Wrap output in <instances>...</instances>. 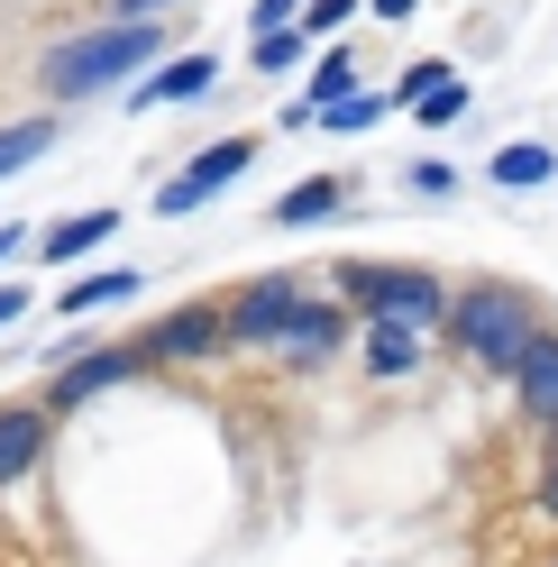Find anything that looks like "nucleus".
Returning <instances> with one entry per match:
<instances>
[{
  "label": "nucleus",
  "mask_w": 558,
  "mask_h": 567,
  "mask_svg": "<svg viewBox=\"0 0 558 567\" xmlns=\"http://www.w3.org/2000/svg\"><path fill=\"white\" fill-rule=\"evenodd\" d=\"M156 55H165L156 19H111V28H92V38H64L38 64V83H46V101H92V92L137 83V64H156Z\"/></svg>",
  "instance_id": "obj_1"
},
{
  "label": "nucleus",
  "mask_w": 558,
  "mask_h": 567,
  "mask_svg": "<svg viewBox=\"0 0 558 567\" xmlns=\"http://www.w3.org/2000/svg\"><path fill=\"white\" fill-rule=\"evenodd\" d=\"M440 330H448V348H458V358L513 375V358H521V348H531V330H540V302H531V284H467V293H448Z\"/></svg>",
  "instance_id": "obj_2"
},
{
  "label": "nucleus",
  "mask_w": 558,
  "mask_h": 567,
  "mask_svg": "<svg viewBox=\"0 0 558 567\" xmlns=\"http://www.w3.org/2000/svg\"><path fill=\"white\" fill-rule=\"evenodd\" d=\"M339 293L358 311H394V321H422V330L448 311L440 275H422V266H339Z\"/></svg>",
  "instance_id": "obj_3"
},
{
  "label": "nucleus",
  "mask_w": 558,
  "mask_h": 567,
  "mask_svg": "<svg viewBox=\"0 0 558 567\" xmlns=\"http://www.w3.org/2000/svg\"><path fill=\"white\" fill-rule=\"evenodd\" d=\"M302 293H311V275H257L248 293H238L229 311H220V330H229V348H266L275 330L302 311Z\"/></svg>",
  "instance_id": "obj_4"
},
{
  "label": "nucleus",
  "mask_w": 558,
  "mask_h": 567,
  "mask_svg": "<svg viewBox=\"0 0 558 567\" xmlns=\"http://www.w3.org/2000/svg\"><path fill=\"white\" fill-rule=\"evenodd\" d=\"M248 165H257V137H220V147H202V156H193V165L156 193V210H165V220H184V210H202L220 184H238Z\"/></svg>",
  "instance_id": "obj_5"
},
{
  "label": "nucleus",
  "mask_w": 558,
  "mask_h": 567,
  "mask_svg": "<svg viewBox=\"0 0 558 567\" xmlns=\"http://www.w3.org/2000/svg\"><path fill=\"white\" fill-rule=\"evenodd\" d=\"M147 348V367H202V358H220L229 330H220V302H184V311H165V321L137 339Z\"/></svg>",
  "instance_id": "obj_6"
},
{
  "label": "nucleus",
  "mask_w": 558,
  "mask_h": 567,
  "mask_svg": "<svg viewBox=\"0 0 558 567\" xmlns=\"http://www.w3.org/2000/svg\"><path fill=\"white\" fill-rule=\"evenodd\" d=\"M137 367H147V348H137V339L92 348V358H74V367L46 375V412H74V403H92V394H111V384H128Z\"/></svg>",
  "instance_id": "obj_7"
},
{
  "label": "nucleus",
  "mask_w": 558,
  "mask_h": 567,
  "mask_svg": "<svg viewBox=\"0 0 558 567\" xmlns=\"http://www.w3.org/2000/svg\"><path fill=\"white\" fill-rule=\"evenodd\" d=\"M266 348H275V358H285L293 375H311V367H330L339 348H348V311H339V302H311V293H302V311H293V321L275 330Z\"/></svg>",
  "instance_id": "obj_8"
},
{
  "label": "nucleus",
  "mask_w": 558,
  "mask_h": 567,
  "mask_svg": "<svg viewBox=\"0 0 558 567\" xmlns=\"http://www.w3.org/2000/svg\"><path fill=\"white\" fill-rule=\"evenodd\" d=\"M513 394H521V421H531V431H558V330L549 321L513 358Z\"/></svg>",
  "instance_id": "obj_9"
},
{
  "label": "nucleus",
  "mask_w": 558,
  "mask_h": 567,
  "mask_svg": "<svg viewBox=\"0 0 558 567\" xmlns=\"http://www.w3.org/2000/svg\"><path fill=\"white\" fill-rule=\"evenodd\" d=\"M366 375H375V384H403V375H422V321L366 311Z\"/></svg>",
  "instance_id": "obj_10"
},
{
  "label": "nucleus",
  "mask_w": 558,
  "mask_h": 567,
  "mask_svg": "<svg viewBox=\"0 0 558 567\" xmlns=\"http://www.w3.org/2000/svg\"><path fill=\"white\" fill-rule=\"evenodd\" d=\"M46 431H55L46 403H0V485H19L46 457Z\"/></svg>",
  "instance_id": "obj_11"
},
{
  "label": "nucleus",
  "mask_w": 558,
  "mask_h": 567,
  "mask_svg": "<svg viewBox=\"0 0 558 567\" xmlns=\"http://www.w3.org/2000/svg\"><path fill=\"white\" fill-rule=\"evenodd\" d=\"M211 83H220V55H174V64H156V74H137L128 101L137 111H165V101H202Z\"/></svg>",
  "instance_id": "obj_12"
},
{
  "label": "nucleus",
  "mask_w": 558,
  "mask_h": 567,
  "mask_svg": "<svg viewBox=\"0 0 558 567\" xmlns=\"http://www.w3.org/2000/svg\"><path fill=\"white\" fill-rule=\"evenodd\" d=\"M339 92H358V55L330 38V47H321V64H311V92H302V101H285V128H311V111H321V101H339Z\"/></svg>",
  "instance_id": "obj_13"
},
{
  "label": "nucleus",
  "mask_w": 558,
  "mask_h": 567,
  "mask_svg": "<svg viewBox=\"0 0 558 567\" xmlns=\"http://www.w3.org/2000/svg\"><path fill=\"white\" fill-rule=\"evenodd\" d=\"M120 229V210H74V220H55V229H38V257L46 266H74V257H92L101 238Z\"/></svg>",
  "instance_id": "obj_14"
},
{
  "label": "nucleus",
  "mask_w": 558,
  "mask_h": 567,
  "mask_svg": "<svg viewBox=\"0 0 558 567\" xmlns=\"http://www.w3.org/2000/svg\"><path fill=\"white\" fill-rule=\"evenodd\" d=\"M137 284H147L137 266H101V275H83V284H64V293H55V311H64V321H74V311H101V302H128Z\"/></svg>",
  "instance_id": "obj_15"
},
{
  "label": "nucleus",
  "mask_w": 558,
  "mask_h": 567,
  "mask_svg": "<svg viewBox=\"0 0 558 567\" xmlns=\"http://www.w3.org/2000/svg\"><path fill=\"white\" fill-rule=\"evenodd\" d=\"M339 202H348V184H339V174H311V184H293L285 202H275V229H311V220H330Z\"/></svg>",
  "instance_id": "obj_16"
},
{
  "label": "nucleus",
  "mask_w": 558,
  "mask_h": 567,
  "mask_svg": "<svg viewBox=\"0 0 558 567\" xmlns=\"http://www.w3.org/2000/svg\"><path fill=\"white\" fill-rule=\"evenodd\" d=\"M385 111H403L394 92H339V101H321V111H311V128H375Z\"/></svg>",
  "instance_id": "obj_17"
},
{
  "label": "nucleus",
  "mask_w": 558,
  "mask_h": 567,
  "mask_svg": "<svg viewBox=\"0 0 558 567\" xmlns=\"http://www.w3.org/2000/svg\"><path fill=\"white\" fill-rule=\"evenodd\" d=\"M549 174H558V156L540 147V137H521V147L495 156V184H504V193H531V184H549Z\"/></svg>",
  "instance_id": "obj_18"
},
{
  "label": "nucleus",
  "mask_w": 558,
  "mask_h": 567,
  "mask_svg": "<svg viewBox=\"0 0 558 567\" xmlns=\"http://www.w3.org/2000/svg\"><path fill=\"white\" fill-rule=\"evenodd\" d=\"M55 147V120H19V128H0V174H19V165H38Z\"/></svg>",
  "instance_id": "obj_19"
},
{
  "label": "nucleus",
  "mask_w": 558,
  "mask_h": 567,
  "mask_svg": "<svg viewBox=\"0 0 558 567\" xmlns=\"http://www.w3.org/2000/svg\"><path fill=\"white\" fill-rule=\"evenodd\" d=\"M302 55H311L302 28H257V55H248V64H257V74H293Z\"/></svg>",
  "instance_id": "obj_20"
},
{
  "label": "nucleus",
  "mask_w": 558,
  "mask_h": 567,
  "mask_svg": "<svg viewBox=\"0 0 558 567\" xmlns=\"http://www.w3.org/2000/svg\"><path fill=\"white\" fill-rule=\"evenodd\" d=\"M412 120H422V128H448V120H467V83H448V74H440L422 101H412Z\"/></svg>",
  "instance_id": "obj_21"
},
{
  "label": "nucleus",
  "mask_w": 558,
  "mask_h": 567,
  "mask_svg": "<svg viewBox=\"0 0 558 567\" xmlns=\"http://www.w3.org/2000/svg\"><path fill=\"white\" fill-rule=\"evenodd\" d=\"M358 10H366V0H302V19H293V28H302V38H339Z\"/></svg>",
  "instance_id": "obj_22"
},
{
  "label": "nucleus",
  "mask_w": 558,
  "mask_h": 567,
  "mask_svg": "<svg viewBox=\"0 0 558 567\" xmlns=\"http://www.w3.org/2000/svg\"><path fill=\"white\" fill-rule=\"evenodd\" d=\"M403 184L422 193V202H448V193H458V165H440V156H422V165L403 174Z\"/></svg>",
  "instance_id": "obj_23"
},
{
  "label": "nucleus",
  "mask_w": 558,
  "mask_h": 567,
  "mask_svg": "<svg viewBox=\"0 0 558 567\" xmlns=\"http://www.w3.org/2000/svg\"><path fill=\"white\" fill-rule=\"evenodd\" d=\"M440 74H448V64H440V55H422V64H403V83H394V101H403V111H412V101H422V92H431Z\"/></svg>",
  "instance_id": "obj_24"
},
{
  "label": "nucleus",
  "mask_w": 558,
  "mask_h": 567,
  "mask_svg": "<svg viewBox=\"0 0 558 567\" xmlns=\"http://www.w3.org/2000/svg\"><path fill=\"white\" fill-rule=\"evenodd\" d=\"M540 513L558 522V431H549V457H540Z\"/></svg>",
  "instance_id": "obj_25"
},
{
  "label": "nucleus",
  "mask_w": 558,
  "mask_h": 567,
  "mask_svg": "<svg viewBox=\"0 0 558 567\" xmlns=\"http://www.w3.org/2000/svg\"><path fill=\"white\" fill-rule=\"evenodd\" d=\"M302 19V0H257V28H293Z\"/></svg>",
  "instance_id": "obj_26"
},
{
  "label": "nucleus",
  "mask_w": 558,
  "mask_h": 567,
  "mask_svg": "<svg viewBox=\"0 0 558 567\" xmlns=\"http://www.w3.org/2000/svg\"><path fill=\"white\" fill-rule=\"evenodd\" d=\"M10 321H28V284H0V330Z\"/></svg>",
  "instance_id": "obj_27"
},
{
  "label": "nucleus",
  "mask_w": 558,
  "mask_h": 567,
  "mask_svg": "<svg viewBox=\"0 0 558 567\" xmlns=\"http://www.w3.org/2000/svg\"><path fill=\"white\" fill-rule=\"evenodd\" d=\"M156 10H174V0H111V19H156Z\"/></svg>",
  "instance_id": "obj_28"
},
{
  "label": "nucleus",
  "mask_w": 558,
  "mask_h": 567,
  "mask_svg": "<svg viewBox=\"0 0 558 567\" xmlns=\"http://www.w3.org/2000/svg\"><path fill=\"white\" fill-rule=\"evenodd\" d=\"M28 247H38L28 229H0V266H10V257H28Z\"/></svg>",
  "instance_id": "obj_29"
},
{
  "label": "nucleus",
  "mask_w": 558,
  "mask_h": 567,
  "mask_svg": "<svg viewBox=\"0 0 558 567\" xmlns=\"http://www.w3.org/2000/svg\"><path fill=\"white\" fill-rule=\"evenodd\" d=\"M366 10H375V19H412V10H422V0H366Z\"/></svg>",
  "instance_id": "obj_30"
},
{
  "label": "nucleus",
  "mask_w": 558,
  "mask_h": 567,
  "mask_svg": "<svg viewBox=\"0 0 558 567\" xmlns=\"http://www.w3.org/2000/svg\"><path fill=\"white\" fill-rule=\"evenodd\" d=\"M549 567H558V558H549Z\"/></svg>",
  "instance_id": "obj_31"
}]
</instances>
